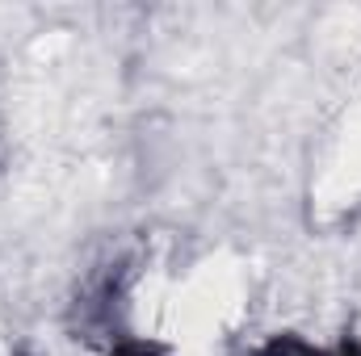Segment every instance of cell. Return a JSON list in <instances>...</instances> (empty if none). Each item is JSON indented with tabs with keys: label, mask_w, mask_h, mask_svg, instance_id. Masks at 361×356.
<instances>
[{
	"label": "cell",
	"mask_w": 361,
	"mask_h": 356,
	"mask_svg": "<svg viewBox=\"0 0 361 356\" xmlns=\"http://www.w3.org/2000/svg\"><path fill=\"white\" fill-rule=\"evenodd\" d=\"M126 298H130V272L126 265H105L97 276H89L72 302V331L89 344H114L126 336Z\"/></svg>",
	"instance_id": "cell-1"
},
{
	"label": "cell",
	"mask_w": 361,
	"mask_h": 356,
	"mask_svg": "<svg viewBox=\"0 0 361 356\" xmlns=\"http://www.w3.org/2000/svg\"><path fill=\"white\" fill-rule=\"evenodd\" d=\"M252 356H361V340L353 336V331H345L336 344L324 348V344L302 340L298 331H277V336H269Z\"/></svg>",
	"instance_id": "cell-2"
},
{
	"label": "cell",
	"mask_w": 361,
	"mask_h": 356,
	"mask_svg": "<svg viewBox=\"0 0 361 356\" xmlns=\"http://www.w3.org/2000/svg\"><path fill=\"white\" fill-rule=\"evenodd\" d=\"M101 356H173V348L164 340H152V336H122Z\"/></svg>",
	"instance_id": "cell-3"
},
{
	"label": "cell",
	"mask_w": 361,
	"mask_h": 356,
	"mask_svg": "<svg viewBox=\"0 0 361 356\" xmlns=\"http://www.w3.org/2000/svg\"><path fill=\"white\" fill-rule=\"evenodd\" d=\"M17 356H34V352H30V348H21V352H17Z\"/></svg>",
	"instance_id": "cell-4"
}]
</instances>
